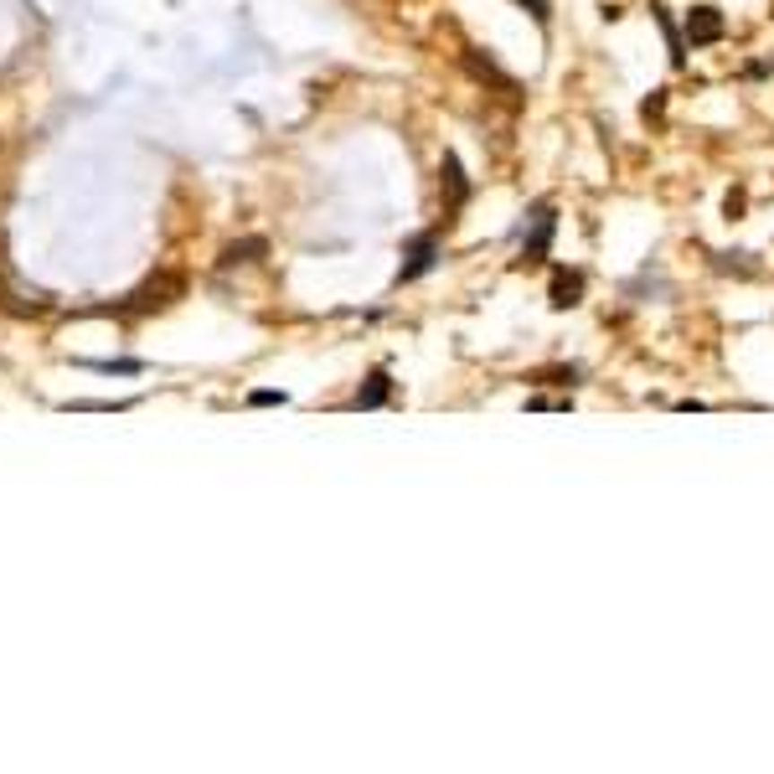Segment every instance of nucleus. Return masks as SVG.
<instances>
[{"label":"nucleus","instance_id":"obj_3","mask_svg":"<svg viewBox=\"0 0 774 774\" xmlns=\"http://www.w3.org/2000/svg\"><path fill=\"white\" fill-rule=\"evenodd\" d=\"M728 37V22H723V11L717 5H691L687 11V42L691 47H712Z\"/></svg>","mask_w":774,"mask_h":774},{"label":"nucleus","instance_id":"obj_13","mask_svg":"<svg viewBox=\"0 0 774 774\" xmlns=\"http://www.w3.org/2000/svg\"><path fill=\"white\" fill-rule=\"evenodd\" d=\"M248 403L253 408H274V403H290L284 393H274V387H258V393H248Z\"/></svg>","mask_w":774,"mask_h":774},{"label":"nucleus","instance_id":"obj_8","mask_svg":"<svg viewBox=\"0 0 774 774\" xmlns=\"http://www.w3.org/2000/svg\"><path fill=\"white\" fill-rule=\"evenodd\" d=\"M465 67H470V73H475L481 83H496L501 93H517V83H511V78H506V73H501L496 63H491V57H481V52H465Z\"/></svg>","mask_w":774,"mask_h":774},{"label":"nucleus","instance_id":"obj_2","mask_svg":"<svg viewBox=\"0 0 774 774\" xmlns=\"http://www.w3.org/2000/svg\"><path fill=\"white\" fill-rule=\"evenodd\" d=\"M439 264V238L434 232H419L408 248H403V264H398V284H413V279H423V274Z\"/></svg>","mask_w":774,"mask_h":774},{"label":"nucleus","instance_id":"obj_5","mask_svg":"<svg viewBox=\"0 0 774 774\" xmlns=\"http://www.w3.org/2000/svg\"><path fill=\"white\" fill-rule=\"evenodd\" d=\"M439 191H444V212H460L470 202V176H465V166L455 155L439 161Z\"/></svg>","mask_w":774,"mask_h":774},{"label":"nucleus","instance_id":"obj_9","mask_svg":"<svg viewBox=\"0 0 774 774\" xmlns=\"http://www.w3.org/2000/svg\"><path fill=\"white\" fill-rule=\"evenodd\" d=\"M650 11H656V26L666 31V42H671V63L682 67V63H687V42L676 37V26H671V16H666V11H661V5H650Z\"/></svg>","mask_w":774,"mask_h":774},{"label":"nucleus","instance_id":"obj_4","mask_svg":"<svg viewBox=\"0 0 774 774\" xmlns=\"http://www.w3.org/2000/svg\"><path fill=\"white\" fill-rule=\"evenodd\" d=\"M176 294H181V279H176V274H161V279H150V284H140V290L129 294L125 310H161Z\"/></svg>","mask_w":774,"mask_h":774},{"label":"nucleus","instance_id":"obj_1","mask_svg":"<svg viewBox=\"0 0 774 774\" xmlns=\"http://www.w3.org/2000/svg\"><path fill=\"white\" fill-rule=\"evenodd\" d=\"M532 232L522 228V264H543L547 248H552V232H558V217H552V207H532Z\"/></svg>","mask_w":774,"mask_h":774},{"label":"nucleus","instance_id":"obj_12","mask_svg":"<svg viewBox=\"0 0 774 774\" xmlns=\"http://www.w3.org/2000/svg\"><path fill=\"white\" fill-rule=\"evenodd\" d=\"M93 372H125V377H135L140 372V361H129V356H119V361H88Z\"/></svg>","mask_w":774,"mask_h":774},{"label":"nucleus","instance_id":"obj_15","mask_svg":"<svg viewBox=\"0 0 774 774\" xmlns=\"http://www.w3.org/2000/svg\"><path fill=\"white\" fill-rule=\"evenodd\" d=\"M661 104H666V99H661V93H650L646 104H640V114H646V119H650V114H661Z\"/></svg>","mask_w":774,"mask_h":774},{"label":"nucleus","instance_id":"obj_6","mask_svg":"<svg viewBox=\"0 0 774 774\" xmlns=\"http://www.w3.org/2000/svg\"><path fill=\"white\" fill-rule=\"evenodd\" d=\"M547 300H552V310H573L584 300V269H552Z\"/></svg>","mask_w":774,"mask_h":774},{"label":"nucleus","instance_id":"obj_7","mask_svg":"<svg viewBox=\"0 0 774 774\" xmlns=\"http://www.w3.org/2000/svg\"><path fill=\"white\" fill-rule=\"evenodd\" d=\"M387 398H393V377H387V367H377V372H367V387H356L352 408L356 413H372V408H382Z\"/></svg>","mask_w":774,"mask_h":774},{"label":"nucleus","instance_id":"obj_10","mask_svg":"<svg viewBox=\"0 0 774 774\" xmlns=\"http://www.w3.org/2000/svg\"><path fill=\"white\" fill-rule=\"evenodd\" d=\"M248 253H264V238H248V243H232V248L222 253V269H232V264H248Z\"/></svg>","mask_w":774,"mask_h":774},{"label":"nucleus","instance_id":"obj_14","mask_svg":"<svg viewBox=\"0 0 774 774\" xmlns=\"http://www.w3.org/2000/svg\"><path fill=\"white\" fill-rule=\"evenodd\" d=\"M526 408H532V413H543V408H568V398H526Z\"/></svg>","mask_w":774,"mask_h":774},{"label":"nucleus","instance_id":"obj_11","mask_svg":"<svg viewBox=\"0 0 774 774\" xmlns=\"http://www.w3.org/2000/svg\"><path fill=\"white\" fill-rule=\"evenodd\" d=\"M517 5H522V11H526V16H532L537 26L552 22V0H517Z\"/></svg>","mask_w":774,"mask_h":774}]
</instances>
